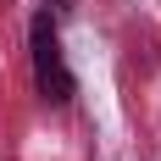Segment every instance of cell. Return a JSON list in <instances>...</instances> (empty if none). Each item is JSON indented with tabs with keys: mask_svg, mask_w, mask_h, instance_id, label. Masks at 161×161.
<instances>
[{
	"mask_svg": "<svg viewBox=\"0 0 161 161\" xmlns=\"http://www.w3.org/2000/svg\"><path fill=\"white\" fill-rule=\"evenodd\" d=\"M50 6H56V11H61V6H72V0H50Z\"/></svg>",
	"mask_w": 161,
	"mask_h": 161,
	"instance_id": "cell-2",
	"label": "cell"
},
{
	"mask_svg": "<svg viewBox=\"0 0 161 161\" xmlns=\"http://www.w3.org/2000/svg\"><path fill=\"white\" fill-rule=\"evenodd\" d=\"M28 50H33V83H39V95L50 106H67L72 100V72L61 61V33H56L50 11H39L28 22Z\"/></svg>",
	"mask_w": 161,
	"mask_h": 161,
	"instance_id": "cell-1",
	"label": "cell"
}]
</instances>
